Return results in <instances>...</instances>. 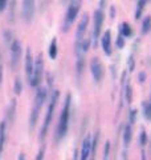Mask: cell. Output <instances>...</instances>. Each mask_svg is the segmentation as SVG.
Masks as SVG:
<instances>
[{"label":"cell","mask_w":151,"mask_h":160,"mask_svg":"<svg viewBox=\"0 0 151 160\" xmlns=\"http://www.w3.org/2000/svg\"><path fill=\"white\" fill-rule=\"evenodd\" d=\"M90 71H92L95 83H99L101 79H102V64H101L98 58H94L92 60V63H90Z\"/></svg>","instance_id":"obj_9"},{"label":"cell","mask_w":151,"mask_h":160,"mask_svg":"<svg viewBox=\"0 0 151 160\" xmlns=\"http://www.w3.org/2000/svg\"><path fill=\"white\" fill-rule=\"evenodd\" d=\"M19 160H24V155H23V153H20V156H19Z\"/></svg>","instance_id":"obj_34"},{"label":"cell","mask_w":151,"mask_h":160,"mask_svg":"<svg viewBox=\"0 0 151 160\" xmlns=\"http://www.w3.org/2000/svg\"><path fill=\"white\" fill-rule=\"evenodd\" d=\"M45 99H47V89L45 88H39V91L36 93V99H34V106H33L32 113H31V128H33L34 124H36V122H37L40 109H41Z\"/></svg>","instance_id":"obj_3"},{"label":"cell","mask_w":151,"mask_h":160,"mask_svg":"<svg viewBox=\"0 0 151 160\" xmlns=\"http://www.w3.org/2000/svg\"><path fill=\"white\" fill-rule=\"evenodd\" d=\"M110 18H112V19L115 18V7L114 6L110 7Z\"/></svg>","instance_id":"obj_28"},{"label":"cell","mask_w":151,"mask_h":160,"mask_svg":"<svg viewBox=\"0 0 151 160\" xmlns=\"http://www.w3.org/2000/svg\"><path fill=\"white\" fill-rule=\"evenodd\" d=\"M101 44H102L103 52L106 55H112V32L105 31L102 35V39H101Z\"/></svg>","instance_id":"obj_12"},{"label":"cell","mask_w":151,"mask_h":160,"mask_svg":"<svg viewBox=\"0 0 151 160\" xmlns=\"http://www.w3.org/2000/svg\"><path fill=\"white\" fill-rule=\"evenodd\" d=\"M2 80H3V67L0 66V83H2Z\"/></svg>","instance_id":"obj_32"},{"label":"cell","mask_w":151,"mask_h":160,"mask_svg":"<svg viewBox=\"0 0 151 160\" xmlns=\"http://www.w3.org/2000/svg\"><path fill=\"white\" fill-rule=\"evenodd\" d=\"M105 4H106V0H99V9H102L105 7Z\"/></svg>","instance_id":"obj_30"},{"label":"cell","mask_w":151,"mask_h":160,"mask_svg":"<svg viewBox=\"0 0 151 160\" xmlns=\"http://www.w3.org/2000/svg\"><path fill=\"white\" fill-rule=\"evenodd\" d=\"M130 139H131V127L126 126L125 132H123V144H125V147H129Z\"/></svg>","instance_id":"obj_17"},{"label":"cell","mask_w":151,"mask_h":160,"mask_svg":"<svg viewBox=\"0 0 151 160\" xmlns=\"http://www.w3.org/2000/svg\"><path fill=\"white\" fill-rule=\"evenodd\" d=\"M109 148H110V143L108 142L106 147H105V158H108V155H109Z\"/></svg>","instance_id":"obj_29"},{"label":"cell","mask_w":151,"mask_h":160,"mask_svg":"<svg viewBox=\"0 0 151 160\" xmlns=\"http://www.w3.org/2000/svg\"><path fill=\"white\" fill-rule=\"evenodd\" d=\"M44 151H45V149H44V147H43V148L39 151V153H37L36 160H43V158H44Z\"/></svg>","instance_id":"obj_25"},{"label":"cell","mask_w":151,"mask_h":160,"mask_svg":"<svg viewBox=\"0 0 151 160\" xmlns=\"http://www.w3.org/2000/svg\"><path fill=\"white\" fill-rule=\"evenodd\" d=\"M21 58V44L19 40H13L11 46V66H17L19 60Z\"/></svg>","instance_id":"obj_8"},{"label":"cell","mask_w":151,"mask_h":160,"mask_svg":"<svg viewBox=\"0 0 151 160\" xmlns=\"http://www.w3.org/2000/svg\"><path fill=\"white\" fill-rule=\"evenodd\" d=\"M146 142H147V136H146V132L143 131L142 133H140V144H142V146H144Z\"/></svg>","instance_id":"obj_24"},{"label":"cell","mask_w":151,"mask_h":160,"mask_svg":"<svg viewBox=\"0 0 151 160\" xmlns=\"http://www.w3.org/2000/svg\"><path fill=\"white\" fill-rule=\"evenodd\" d=\"M126 91H127V102H131V89H130V86L126 87Z\"/></svg>","instance_id":"obj_26"},{"label":"cell","mask_w":151,"mask_h":160,"mask_svg":"<svg viewBox=\"0 0 151 160\" xmlns=\"http://www.w3.org/2000/svg\"><path fill=\"white\" fill-rule=\"evenodd\" d=\"M139 79H140V82H143V79H144V75H143V73H140V75H139Z\"/></svg>","instance_id":"obj_33"},{"label":"cell","mask_w":151,"mask_h":160,"mask_svg":"<svg viewBox=\"0 0 151 160\" xmlns=\"http://www.w3.org/2000/svg\"><path fill=\"white\" fill-rule=\"evenodd\" d=\"M7 3L8 0H0V12H3L7 8Z\"/></svg>","instance_id":"obj_23"},{"label":"cell","mask_w":151,"mask_h":160,"mask_svg":"<svg viewBox=\"0 0 151 160\" xmlns=\"http://www.w3.org/2000/svg\"><path fill=\"white\" fill-rule=\"evenodd\" d=\"M4 144H6V122L0 124V155L3 152Z\"/></svg>","instance_id":"obj_14"},{"label":"cell","mask_w":151,"mask_h":160,"mask_svg":"<svg viewBox=\"0 0 151 160\" xmlns=\"http://www.w3.org/2000/svg\"><path fill=\"white\" fill-rule=\"evenodd\" d=\"M92 146H93V139H92L90 135H88V136L84 139V143H82L81 160H88L89 159L90 152H92Z\"/></svg>","instance_id":"obj_11"},{"label":"cell","mask_w":151,"mask_h":160,"mask_svg":"<svg viewBox=\"0 0 151 160\" xmlns=\"http://www.w3.org/2000/svg\"><path fill=\"white\" fill-rule=\"evenodd\" d=\"M58 99V92L54 91L53 95H52V99L49 102V106H48V112H47V116H45V120H44V124H43V128H41V135H40V139H44L45 133H47V129L49 127L50 122H52V118H53V111H54V106H56V102Z\"/></svg>","instance_id":"obj_5"},{"label":"cell","mask_w":151,"mask_h":160,"mask_svg":"<svg viewBox=\"0 0 151 160\" xmlns=\"http://www.w3.org/2000/svg\"><path fill=\"white\" fill-rule=\"evenodd\" d=\"M81 4H82V0H72V2L69 3V7L66 9L65 19H64V31H66L73 24L76 18L78 16V12H80V9H81Z\"/></svg>","instance_id":"obj_2"},{"label":"cell","mask_w":151,"mask_h":160,"mask_svg":"<svg viewBox=\"0 0 151 160\" xmlns=\"http://www.w3.org/2000/svg\"><path fill=\"white\" fill-rule=\"evenodd\" d=\"M88 23H89V15L84 13L81 20H80L77 31H76V38H77V40L84 39V35H85V32H86V28H88Z\"/></svg>","instance_id":"obj_10"},{"label":"cell","mask_w":151,"mask_h":160,"mask_svg":"<svg viewBox=\"0 0 151 160\" xmlns=\"http://www.w3.org/2000/svg\"><path fill=\"white\" fill-rule=\"evenodd\" d=\"M146 2H149V0H146Z\"/></svg>","instance_id":"obj_35"},{"label":"cell","mask_w":151,"mask_h":160,"mask_svg":"<svg viewBox=\"0 0 151 160\" xmlns=\"http://www.w3.org/2000/svg\"><path fill=\"white\" fill-rule=\"evenodd\" d=\"M69 107H70V95L66 96V102L62 108L61 116L58 120V126H57V131H56V139L61 140L68 131V124H69Z\"/></svg>","instance_id":"obj_1"},{"label":"cell","mask_w":151,"mask_h":160,"mask_svg":"<svg viewBox=\"0 0 151 160\" xmlns=\"http://www.w3.org/2000/svg\"><path fill=\"white\" fill-rule=\"evenodd\" d=\"M129 64H130V69H133V68H134V60H131V58H130Z\"/></svg>","instance_id":"obj_31"},{"label":"cell","mask_w":151,"mask_h":160,"mask_svg":"<svg viewBox=\"0 0 151 160\" xmlns=\"http://www.w3.org/2000/svg\"><path fill=\"white\" fill-rule=\"evenodd\" d=\"M119 33L122 35L123 38H129L133 35V29L127 23H122L121 24V28H119Z\"/></svg>","instance_id":"obj_15"},{"label":"cell","mask_w":151,"mask_h":160,"mask_svg":"<svg viewBox=\"0 0 151 160\" xmlns=\"http://www.w3.org/2000/svg\"><path fill=\"white\" fill-rule=\"evenodd\" d=\"M32 72H33V59H32L31 49H28L27 56H25V73H27L29 80H31V78H32Z\"/></svg>","instance_id":"obj_13"},{"label":"cell","mask_w":151,"mask_h":160,"mask_svg":"<svg viewBox=\"0 0 151 160\" xmlns=\"http://www.w3.org/2000/svg\"><path fill=\"white\" fill-rule=\"evenodd\" d=\"M102 24H103V12H102V9H97L94 12V29H93V38H92V40L94 42V46L97 44V40L101 35Z\"/></svg>","instance_id":"obj_6"},{"label":"cell","mask_w":151,"mask_h":160,"mask_svg":"<svg viewBox=\"0 0 151 160\" xmlns=\"http://www.w3.org/2000/svg\"><path fill=\"white\" fill-rule=\"evenodd\" d=\"M135 113H137V111H131V113H130V123H134L135 122Z\"/></svg>","instance_id":"obj_27"},{"label":"cell","mask_w":151,"mask_h":160,"mask_svg":"<svg viewBox=\"0 0 151 160\" xmlns=\"http://www.w3.org/2000/svg\"><path fill=\"white\" fill-rule=\"evenodd\" d=\"M147 3L146 0H139L138 2V7H137V11H135V19H139L140 15H142L143 9H144V4Z\"/></svg>","instance_id":"obj_19"},{"label":"cell","mask_w":151,"mask_h":160,"mask_svg":"<svg viewBox=\"0 0 151 160\" xmlns=\"http://www.w3.org/2000/svg\"><path fill=\"white\" fill-rule=\"evenodd\" d=\"M151 29V18L147 16V18H144L143 19V23H142V33H147Z\"/></svg>","instance_id":"obj_18"},{"label":"cell","mask_w":151,"mask_h":160,"mask_svg":"<svg viewBox=\"0 0 151 160\" xmlns=\"http://www.w3.org/2000/svg\"><path fill=\"white\" fill-rule=\"evenodd\" d=\"M117 46H118V48H122L125 46V40H123V36L121 33H119V36L117 39Z\"/></svg>","instance_id":"obj_22"},{"label":"cell","mask_w":151,"mask_h":160,"mask_svg":"<svg viewBox=\"0 0 151 160\" xmlns=\"http://www.w3.org/2000/svg\"><path fill=\"white\" fill-rule=\"evenodd\" d=\"M23 18L27 22H31L34 15V0H23Z\"/></svg>","instance_id":"obj_7"},{"label":"cell","mask_w":151,"mask_h":160,"mask_svg":"<svg viewBox=\"0 0 151 160\" xmlns=\"http://www.w3.org/2000/svg\"><path fill=\"white\" fill-rule=\"evenodd\" d=\"M49 56L50 59H56L57 58V52H58V47H57V40L53 39L52 42H50V46H49Z\"/></svg>","instance_id":"obj_16"},{"label":"cell","mask_w":151,"mask_h":160,"mask_svg":"<svg viewBox=\"0 0 151 160\" xmlns=\"http://www.w3.org/2000/svg\"><path fill=\"white\" fill-rule=\"evenodd\" d=\"M20 92H21V80L17 78L16 82H15V93L19 95Z\"/></svg>","instance_id":"obj_21"},{"label":"cell","mask_w":151,"mask_h":160,"mask_svg":"<svg viewBox=\"0 0 151 160\" xmlns=\"http://www.w3.org/2000/svg\"><path fill=\"white\" fill-rule=\"evenodd\" d=\"M142 107H143V109H144V116L147 118L149 120H151V104H149V103H143L142 104Z\"/></svg>","instance_id":"obj_20"},{"label":"cell","mask_w":151,"mask_h":160,"mask_svg":"<svg viewBox=\"0 0 151 160\" xmlns=\"http://www.w3.org/2000/svg\"><path fill=\"white\" fill-rule=\"evenodd\" d=\"M43 71H44V60H43V55L40 53L36 58V60L33 62V72H32V78L29 80L32 87H37L43 78Z\"/></svg>","instance_id":"obj_4"}]
</instances>
